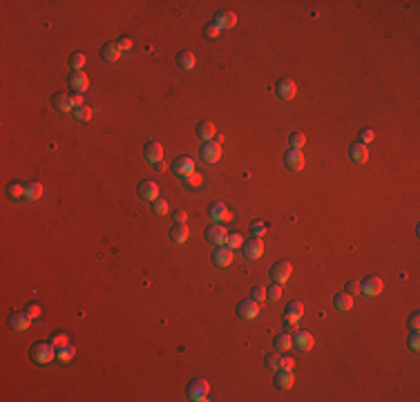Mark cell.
<instances>
[{
  "mask_svg": "<svg viewBox=\"0 0 420 402\" xmlns=\"http://www.w3.org/2000/svg\"><path fill=\"white\" fill-rule=\"evenodd\" d=\"M237 315L244 320H255L257 315H260V302L255 300H242L240 304H237Z\"/></svg>",
  "mask_w": 420,
  "mask_h": 402,
  "instance_id": "9c48e42d",
  "label": "cell"
},
{
  "mask_svg": "<svg viewBox=\"0 0 420 402\" xmlns=\"http://www.w3.org/2000/svg\"><path fill=\"white\" fill-rule=\"evenodd\" d=\"M70 88L74 90L76 94H83L85 90L90 88V78L83 74V72H72V76H70Z\"/></svg>",
  "mask_w": 420,
  "mask_h": 402,
  "instance_id": "ffe728a7",
  "label": "cell"
},
{
  "mask_svg": "<svg viewBox=\"0 0 420 402\" xmlns=\"http://www.w3.org/2000/svg\"><path fill=\"white\" fill-rule=\"evenodd\" d=\"M212 22L219 27V30H232V27L237 25V16H235V12H228V9H224V12H219L217 16H214Z\"/></svg>",
  "mask_w": 420,
  "mask_h": 402,
  "instance_id": "e0dca14e",
  "label": "cell"
},
{
  "mask_svg": "<svg viewBox=\"0 0 420 402\" xmlns=\"http://www.w3.org/2000/svg\"><path fill=\"white\" fill-rule=\"evenodd\" d=\"M290 272H293V266H290L288 262L280 260V262H275V264L270 266V280H273L275 284H282V286H284L286 282H288Z\"/></svg>",
  "mask_w": 420,
  "mask_h": 402,
  "instance_id": "3957f363",
  "label": "cell"
},
{
  "mask_svg": "<svg viewBox=\"0 0 420 402\" xmlns=\"http://www.w3.org/2000/svg\"><path fill=\"white\" fill-rule=\"evenodd\" d=\"M74 356H76L74 344H65V346L56 348V360H58V362H63V364H68V362L74 360Z\"/></svg>",
  "mask_w": 420,
  "mask_h": 402,
  "instance_id": "f1b7e54d",
  "label": "cell"
},
{
  "mask_svg": "<svg viewBox=\"0 0 420 402\" xmlns=\"http://www.w3.org/2000/svg\"><path fill=\"white\" fill-rule=\"evenodd\" d=\"M284 164H286V168H288V170L300 172L304 168V154H302V150L288 148V150L284 152Z\"/></svg>",
  "mask_w": 420,
  "mask_h": 402,
  "instance_id": "8fae6325",
  "label": "cell"
},
{
  "mask_svg": "<svg viewBox=\"0 0 420 402\" xmlns=\"http://www.w3.org/2000/svg\"><path fill=\"white\" fill-rule=\"evenodd\" d=\"M344 293H349V295H353V298H356V295L360 293V282H358V280H349V282H346V286H344Z\"/></svg>",
  "mask_w": 420,
  "mask_h": 402,
  "instance_id": "bcb514c9",
  "label": "cell"
},
{
  "mask_svg": "<svg viewBox=\"0 0 420 402\" xmlns=\"http://www.w3.org/2000/svg\"><path fill=\"white\" fill-rule=\"evenodd\" d=\"M250 298L255 302H264L266 300V288H264V286H252V288H250Z\"/></svg>",
  "mask_w": 420,
  "mask_h": 402,
  "instance_id": "ee69618b",
  "label": "cell"
},
{
  "mask_svg": "<svg viewBox=\"0 0 420 402\" xmlns=\"http://www.w3.org/2000/svg\"><path fill=\"white\" fill-rule=\"evenodd\" d=\"M418 324H420V315H418V310H414V313L409 315V328L418 331Z\"/></svg>",
  "mask_w": 420,
  "mask_h": 402,
  "instance_id": "681fc988",
  "label": "cell"
},
{
  "mask_svg": "<svg viewBox=\"0 0 420 402\" xmlns=\"http://www.w3.org/2000/svg\"><path fill=\"white\" fill-rule=\"evenodd\" d=\"M85 63H88V56H85L83 52H76V54H72L70 65H72V70H74V72H80V67H85Z\"/></svg>",
  "mask_w": 420,
  "mask_h": 402,
  "instance_id": "e575fe53",
  "label": "cell"
},
{
  "mask_svg": "<svg viewBox=\"0 0 420 402\" xmlns=\"http://www.w3.org/2000/svg\"><path fill=\"white\" fill-rule=\"evenodd\" d=\"M250 230H252V234H255V237H264V234L268 232V226H266L264 222H252L250 224Z\"/></svg>",
  "mask_w": 420,
  "mask_h": 402,
  "instance_id": "60d3db41",
  "label": "cell"
},
{
  "mask_svg": "<svg viewBox=\"0 0 420 402\" xmlns=\"http://www.w3.org/2000/svg\"><path fill=\"white\" fill-rule=\"evenodd\" d=\"M186 219H188V214L184 210H176L174 212V224H186Z\"/></svg>",
  "mask_w": 420,
  "mask_h": 402,
  "instance_id": "f5cc1de1",
  "label": "cell"
},
{
  "mask_svg": "<svg viewBox=\"0 0 420 402\" xmlns=\"http://www.w3.org/2000/svg\"><path fill=\"white\" fill-rule=\"evenodd\" d=\"M290 346H293V340H290L288 333H280L278 338H275V348H278V351H288Z\"/></svg>",
  "mask_w": 420,
  "mask_h": 402,
  "instance_id": "836d02e7",
  "label": "cell"
},
{
  "mask_svg": "<svg viewBox=\"0 0 420 402\" xmlns=\"http://www.w3.org/2000/svg\"><path fill=\"white\" fill-rule=\"evenodd\" d=\"M194 134H197V138H202L204 143L212 141V136H214V123H210V121L197 123V128H194Z\"/></svg>",
  "mask_w": 420,
  "mask_h": 402,
  "instance_id": "7402d4cb",
  "label": "cell"
},
{
  "mask_svg": "<svg viewBox=\"0 0 420 402\" xmlns=\"http://www.w3.org/2000/svg\"><path fill=\"white\" fill-rule=\"evenodd\" d=\"M172 172H174L176 176H181V179H186L188 174H192V172H194L192 156H186V154L176 156V159L172 161Z\"/></svg>",
  "mask_w": 420,
  "mask_h": 402,
  "instance_id": "8992f818",
  "label": "cell"
},
{
  "mask_svg": "<svg viewBox=\"0 0 420 402\" xmlns=\"http://www.w3.org/2000/svg\"><path fill=\"white\" fill-rule=\"evenodd\" d=\"M30 324H32V318H30L27 310H25V313H22V310H16V313L9 315V326L16 328V331H25Z\"/></svg>",
  "mask_w": 420,
  "mask_h": 402,
  "instance_id": "d6986e66",
  "label": "cell"
},
{
  "mask_svg": "<svg viewBox=\"0 0 420 402\" xmlns=\"http://www.w3.org/2000/svg\"><path fill=\"white\" fill-rule=\"evenodd\" d=\"M264 362H266V366H268V368H280L282 356H278V353H266V356H264Z\"/></svg>",
  "mask_w": 420,
  "mask_h": 402,
  "instance_id": "f35d334b",
  "label": "cell"
},
{
  "mask_svg": "<svg viewBox=\"0 0 420 402\" xmlns=\"http://www.w3.org/2000/svg\"><path fill=\"white\" fill-rule=\"evenodd\" d=\"M288 143H290V148H295V150H300V148L306 143V136H304L302 132H293L288 136Z\"/></svg>",
  "mask_w": 420,
  "mask_h": 402,
  "instance_id": "74e56055",
  "label": "cell"
},
{
  "mask_svg": "<svg viewBox=\"0 0 420 402\" xmlns=\"http://www.w3.org/2000/svg\"><path fill=\"white\" fill-rule=\"evenodd\" d=\"M380 290H382V280L376 275H366L364 280L360 282V293L369 295V298H376V295H380Z\"/></svg>",
  "mask_w": 420,
  "mask_h": 402,
  "instance_id": "ba28073f",
  "label": "cell"
},
{
  "mask_svg": "<svg viewBox=\"0 0 420 402\" xmlns=\"http://www.w3.org/2000/svg\"><path fill=\"white\" fill-rule=\"evenodd\" d=\"M50 340H52V344H54L56 348H60V346H65V344H70V338L65 333H60V331H54L50 335Z\"/></svg>",
  "mask_w": 420,
  "mask_h": 402,
  "instance_id": "8d00e7d4",
  "label": "cell"
},
{
  "mask_svg": "<svg viewBox=\"0 0 420 402\" xmlns=\"http://www.w3.org/2000/svg\"><path fill=\"white\" fill-rule=\"evenodd\" d=\"M219 34H222V30H219L214 22H208V25L204 27V36H206V38H217Z\"/></svg>",
  "mask_w": 420,
  "mask_h": 402,
  "instance_id": "f6af8a7d",
  "label": "cell"
},
{
  "mask_svg": "<svg viewBox=\"0 0 420 402\" xmlns=\"http://www.w3.org/2000/svg\"><path fill=\"white\" fill-rule=\"evenodd\" d=\"M290 340H293V346H298L300 351H311L315 344L313 333H308V331H295L290 335Z\"/></svg>",
  "mask_w": 420,
  "mask_h": 402,
  "instance_id": "5bb4252c",
  "label": "cell"
},
{
  "mask_svg": "<svg viewBox=\"0 0 420 402\" xmlns=\"http://www.w3.org/2000/svg\"><path fill=\"white\" fill-rule=\"evenodd\" d=\"M374 138H376V132L371 130V128H364V130H360V143H364V146H366V143H371Z\"/></svg>",
  "mask_w": 420,
  "mask_h": 402,
  "instance_id": "7dc6e473",
  "label": "cell"
},
{
  "mask_svg": "<svg viewBox=\"0 0 420 402\" xmlns=\"http://www.w3.org/2000/svg\"><path fill=\"white\" fill-rule=\"evenodd\" d=\"M143 156H146V161L152 164V166L161 164V161H164V146L156 143V141H150L146 148H143Z\"/></svg>",
  "mask_w": 420,
  "mask_h": 402,
  "instance_id": "30bf717a",
  "label": "cell"
},
{
  "mask_svg": "<svg viewBox=\"0 0 420 402\" xmlns=\"http://www.w3.org/2000/svg\"><path fill=\"white\" fill-rule=\"evenodd\" d=\"M116 45H118V50H121V52H130L132 45H134V40H132V36H121L116 40Z\"/></svg>",
  "mask_w": 420,
  "mask_h": 402,
  "instance_id": "7bdbcfd3",
  "label": "cell"
},
{
  "mask_svg": "<svg viewBox=\"0 0 420 402\" xmlns=\"http://www.w3.org/2000/svg\"><path fill=\"white\" fill-rule=\"evenodd\" d=\"M27 313H30L32 320L38 318V315H40V306H38V304H30V306H27Z\"/></svg>",
  "mask_w": 420,
  "mask_h": 402,
  "instance_id": "816d5d0a",
  "label": "cell"
},
{
  "mask_svg": "<svg viewBox=\"0 0 420 402\" xmlns=\"http://www.w3.org/2000/svg\"><path fill=\"white\" fill-rule=\"evenodd\" d=\"M293 366H295V360H293V358H282L280 368H284V371H293Z\"/></svg>",
  "mask_w": 420,
  "mask_h": 402,
  "instance_id": "f907efd6",
  "label": "cell"
},
{
  "mask_svg": "<svg viewBox=\"0 0 420 402\" xmlns=\"http://www.w3.org/2000/svg\"><path fill=\"white\" fill-rule=\"evenodd\" d=\"M92 114H94V110L90 108V105H80V108H74V118H76V121H80V123H88L90 118H92Z\"/></svg>",
  "mask_w": 420,
  "mask_h": 402,
  "instance_id": "4dcf8cb0",
  "label": "cell"
},
{
  "mask_svg": "<svg viewBox=\"0 0 420 402\" xmlns=\"http://www.w3.org/2000/svg\"><path fill=\"white\" fill-rule=\"evenodd\" d=\"M244 255L248 260H257V257L264 255V242H262V237H250L248 242H244Z\"/></svg>",
  "mask_w": 420,
  "mask_h": 402,
  "instance_id": "4fadbf2b",
  "label": "cell"
},
{
  "mask_svg": "<svg viewBox=\"0 0 420 402\" xmlns=\"http://www.w3.org/2000/svg\"><path fill=\"white\" fill-rule=\"evenodd\" d=\"M204 234H206V239H208L210 244H217V246H222V244H226L228 230L222 226V224H210Z\"/></svg>",
  "mask_w": 420,
  "mask_h": 402,
  "instance_id": "7c38bea8",
  "label": "cell"
},
{
  "mask_svg": "<svg viewBox=\"0 0 420 402\" xmlns=\"http://www.w3.org/2000/svg\"><path fill=\"white\" fill-rule=\"evenodd\" d=\"M208 394H210V386H208L206 380H202V378H194V380L188 384V398L190 400L204 402V400H208Z\"/></svg>",
  "mask_w": 420,
  "mask_h": 402,
  "instance_id": "7a4b0ae2",
  "label": "cell"
},
{
  "mask_svg": "<svg viewBox=\"0 0 420 402\" xmlns=\"http://www.w3.org/2000/svg\"><path fill=\"white\" fill-rule=\"evenodd\" d=\"M409 346H412L414 351H418V348H420V338H418V331H412V333H409Z\"/></svg>",
  "mask_w": 420,
  "mask_h": 402,
  "instance_id": "c3c4849f",
  "label": "cell"
},
{
  "mask_svg": "<svg viewBox=\"0 0 420 402\" xmlns=\"http://www.w3.org/2000/svg\"><path fill=\"white\" fill-rule=\"evenodd\" d=\"M212 264L217 268H228L232 264V250L228 246H219L217 250L212 252Z\"/></svg>",
  "mask_w": 420,
  "mask_h": 402,
  "instance_id": "2e32d148",
  "label": "cell"
},
{
  "mask_svg": "<svg viewBox=\"0 0 420 402\" xmlns=\"http://www.w3.org/2000/svg\"><path fill=\"white\" fill-rule=\"evenodd\" d=\"M275 386H278V389H290V386H293V371L278 368V376H275Z\"/></svg>",
  "mask_w": 420,
  "mask_h": 402,
  "instance_id": "484cf974",
  "label": "cell"
},
{
  "mask_svg": "<svg viewBox=\"0 0 420 402\" xmlns=\"http://www.w3.org/2000/svg\"><path fill=\"white\" fill-rule=\"evenodd\" d=\"M42 197V186L38 184V181H32V184H27V192H25V199L30 201H36Z\"/></svg>",
  "mask_w": 420,
  "mask_h": 402,
  "instance_id": "1f68e13d",
  "label": "cell"
},
{
  "mask_svg": "<svg viewBox=\"0 0 420 402\" xmlns=\"http://www.w3.org/2000/svg\"><path fill=\"white\" fill-rule=\"evenodd\" d=\"M25 192H27V186L22 184V181H12V184L7 186V197L14 201L25 199Z\"/></svg>",
  "mask_w": 420,
  "mask_h": 402,
  "instance_id": "cb8c5ba5",
  "label": "cell"
},
{
  "mask_svg": "<svg viewBox=\"0 0 420 402\" xmlns=\"http://www.w3.org/2000/svg\"><path fill=\"white\" fill-rule=\"evenodd\" d=\"M188 234H190V230L186 224H174V226L170 228V239H172L174 244H184L186 239H188Z\"/></svg>",
  "mask_w": 420,
  "mask_h": 402,
  "instance_id": "4316f807",
  "label": "cell"
},
{
  "mask_svg": "<svg viewBox=\"0 0 420 402\" xmlns=\"http://www.w3.org/2000/svg\"><path fill=\"white\" fill-rule=\"evenodd\" d=\"M266 298H268L270 302H278V300L282 298V284L268 286V288H266Z\"/></svg>",
  "mask_w": 420,
  "mask_h": 402,
  "instance_id": "ab89813d",
  "label": "cell"
},
{
  "mask_svg": "<svg viewBox=\"0 0 420 402\" xmlns=\"http://www.w3.org/2000/svg\"><path fill=\"white\" fill-rule=\"evenodd\" d=\"M168 201L166 199H161V197H156V199H152V212L154 214H168Z\"/></svg>",
  "mask_w": 420,
  "mask_h": 402,
  "instance_id": "d590c367",
  "label": "cell"
},
{
  "mask_svg": "<svg viewBox=\"0 0 420 402\" xmlns=\"http://www.w3.org/2000/svg\"><path fill=\"white\" fill-rule=\"evenodd\" d=\"M333 306H336L338 310H349L351 306H353V295H349V293H338L336 298H333Z\"/></svg>",
  "mask_w": 420,
  "mask_h": 402,
  "instance_id": "f546056e",
  "label": "cell"
},
{
  "mask_svg": "<svg viewBox=\"0 0 420 402\" xmlns=\"http://www.w3.org/2000/svg\"><path fill=\"white\" fill-rule=\"evenodd\" d=\"M208 217L212 219L214 224H224V222H230L232 212L228 210L226 204H222V201H214V204H210V208H208Z\"/></svg>",
  "mask_w": 420,
  "mask_h": 402,
  "instance_id": "5b68a950",
  "label": "cell"
},
{
  "mask_svg": "<svg viewBox=\"0 0 420 402\" xmlns=\"http://www.w3.org/2000/svg\"><path fill=\"white\" fill-rule=\"evenodd\" d=\"M194 63H197V56H194L192 52L184 50V52H179V54H176V65H179L181 70H192Z\"/></svg>",
  "mask_w": 420,
  "mask_h": 402,
  "instance_id": "d4e9b609",
  "label": "cell"
},
{
  "mask_svg": "<svg viewBox=\"0 0 420 402\" xmlns=\"http://www.w3.org/2000/svg\"><path fill=\"white\" fill-rule=\"evenodd\" d=\"M101 56L105 60H110V63H114V60L121 58V50H118L116 42H108V45L101 47Z\"/></svg>",
  "mask_w": 420,
  "mask_h": 402,
  "instance_id": "83f0119b",
  "label": "cell"
},
{
  "mask_svg": "<svg viewBox=\"0 0 420 402\" xmlns=\"http://www.w3.org/2000/svg\"><path fill=\"white\" fill-rule=\"evenodd\" d=\"M275 90H278V96L282 100H290V98H295V94H298V85H295V80H290V78L278 80Z\"/></svg>",
  "mask_w": 420,
  "mask_h": 402,
  "instance_id": "9a60e30c",
  "label": "cell"
},
{
  "mask_svg": "<svg viewBox=\"0 0 420 402\" xmlns=\"http://www.w3.org/2000/svg\"><path fill=\"white\" fill-rule=\"evenodd\" d=\"M52 105H54L56 112H74V105H72V96L63 92H56L52 96Z\"/></svg>",
  "mask_w": 420,
  "mask_h": 402,
  "instance_id": "44dd1931",
  "label": "cell"
},
{
  "mask_svg": "<svg viewBox=\"0 0 420 402\" xmlns=\"http://www.w3.org/2000/svg\"><path fill=\"white\" fill-rule=\"evenodd\" d=\"M32 360L38 362V364H50L56 358V346L52 344V340H38L36 344H32L30 348Z\"/></svg>",
  "mask_w": 420,
  "mask_h": 402,
  "instance_id": "6da1fadb",
  "label": "cell"
},
{
  "mask_svg": "<svg viewBox=\"0 0 420 402\" xmlns=\"http://www.w3.org/2000/svg\"><path fill=\"white\" fill-rule=\"evenodd\" d=\"M72 105H74V108H80V105H85L83 103V96H80V94H72Z\"/></svg>",
  "mask_w": 420,
  "mask_h": 402,
  "instance_id": "db71d44e",
  "label": "cell"
},
{
  "mask_svg": "<svg viewBox=\"0 0 420 402\" xmlns=\"http://www.w3.org/2000/svg\"><path fill=\"white\" fill-rule=\"evenodd\" d=\"M349 156L353 161H358V164H364V161L369 159V148H366L364 143H353L349 148Z\"/></svg>",
  "mask_w": 420,
  "mask_h": 402,
  "instance_id": "603a6c76",
  "label": "cell"
},
{
  "mask_svg": "<svg viewBox=\"0 0 420 402\" xmlns=\"http://www.w3.org/2000/svg\"><path fill=\"white\" fill-rule=\"evenodd\" d=\"M184 181H186V184L190 186V188H199V186H202V181H204V179H202V174H199V172L194 170L192 174H188V176H186Z\"/></svg>",
  "mask_w": 420,
  "mask_h": 402,
  "instance_id": "b9f144b4",
  "label": "cell"
},
{
  "mask_svg": "<svg viewBox=\"0 0 420 402\" xmlns=\"http://www.w3.org/2000/svg\"><path fill=\"white\" fill-rule=\"evenodd\" d=\"M304 315V304L302 302H298V300H293L288 306H286V310H284V322L288 324V328H298V324H300V318Z\"/></svg>",
  "mask_w": 420,
  "mask_h": 402,
  "instance_id": "277c9868",
  "label": "cell"
},
{
  "mask_svg": "<svg viewBox=\"0 0 420 402\" xmlns=\"http://www.w3.org/2000/svg\"><path fill=\"white\" fill-rule=\"evenodd\" d=\"M226 246L230 248V250H235V248H242V246H244V234H242V232H228Z\"/></svg>",
  "mask_w": 420,
  "mask_h": 402,
  "instance_id": "d6a6232c",
  "label": "cell"
},
{
  "mask_svg": "<svg viewBox=\"0 0 420 402\" xmlns=\"http://www.w3.org/2000/svg\"><path fill=\"white\" fill-rule=\"evenodd\" d=\"M202 159L206 164H217L222 159V143L219 141H206L202 146Z\"/></svg>",
  "mask_w": 420,
  "mask_h": 402,
  "instance_id": "52a82bcc",
  "label": "cell"
},
{
  "mask_svg": "<svg viewBox=\"0 0 420 402\" xmlns=\"http://www.w3.org/2000/svg\"><path fill=\"white\" fill-rule=\"evenodd\" d=\"M136 192H139V197L152 201V199L159 197V184H156V181H152V179H146V181H141V184H139Z\"/></svg>",
  "mask_w": 420,
  "mask_h": 402,
  "instance_id": "ac0fdd59",
  "label": "cell"
}]
</instances>
